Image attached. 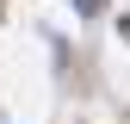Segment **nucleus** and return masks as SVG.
I'll return each mask as SVG.
<instances>
[{
	"mask_svg": "<svg viewBox=\"0 0 130 124\" xmlns=\"http://www.w3.org/2000/svg\"><path fill=\"white\" fill-rule=\"evenodd\" d=\"M74 6H80V12H99V0H74Z\"/></svg>",
	"mask_w": 130,
	"mask_h": 124,
	"instance_id": "nucleus-1",
	"label": "nucleus"
}]
</instances>
